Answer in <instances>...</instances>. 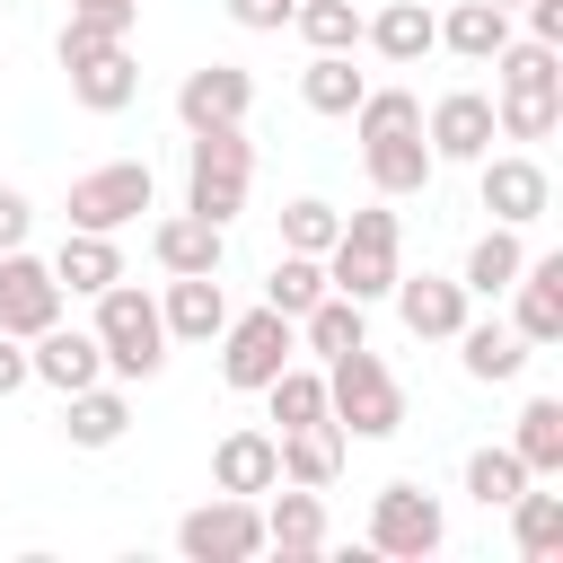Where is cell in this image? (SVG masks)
Instances as JSON below:
<instances>
[{
	"label": "cell",
	"instance_id": "obj_19",
	"mask_svg": "<svg viewBox=\"0 0 563 563\" xmlns=\"http://www.w3.org/2000/svg\"><path fill=\"white\" fill-rule=\"evenodd\" d=\"M150 255H158V273H220L229 264V229L202 220V211H167L150 229Z\"/></svg>",
	"mask_w": 563,
	"mask_h": 563
},
{
	"label": "cell",
	"instance_id": "obj_27",
	"mask_svg": "<svg viewBox=\"0 0 563 563\" xmlns=\"http://www.w3.org/2000/svg\"><path fill=\"white\" fill-rule=\"evenodd\" d=\"M449 343H457L466 378H484V387H501V378H519V369H528V343H519V325H501V317H484V325L466 317Z\"/></svg>",
	"mask_w": 563,
	"mask_h": 563
},
{
	"label": "cell",
	"instance_id": "obj_45",
	"mask_svg": "<svg viewBox=\"0 0 563 563\" xmlns=\"http://www.w3.org/2000/svg\"><path fill=\"white\" fill-rule=\"evenodd\" d=\"M0 9H9V0H0Z\"/></svg>",
	"mask_w": 563,
	"mask_h": 563
},
{
	"label": "cell",
	"instance_id": "obj_44",
	"mask_svg": "<svg viewBox=\"0 0 563 563\" xmlns=\"http://www.w3.org/2000/svg\"><path fill=\"white\" fill-rule=\"evenodd\" d=\"M493 9H519V0H493Z\"/></svg>",
	"mask_w": 563,
	"mask_h": 563
},
{
	"label": "cell",
	"instance_id": "obj_13",
	"mask_svg": "<svg viewBox=\"0 0 563 563\" xmlns=\"http://www.w3.org/2000/svg\"><path fill=\"white\" fill-rule=\"evenodd\" d=\"M246 106H255V79H246L238 62H202V70H185V79H176V123H185V132L246 123Z\"/></svg>",
	"mask_w": 563,
	"mask_h": 563
},
{
	"label": "cell",
	"instance_id": "obj_14",
	"mask_svg": "<svg viewBox=\"0 0 563 563\" xmlns=\"http://www.w3.org/2000/svg\"><path fill=\"white\" fill-rule=\"evenodd\" d=\"M422 141H431V158H457V167H475L501 132H493V97L484 88H449L431 114H422Z\"/></svg>",
	"mask_w": 563,
	"mask_h": 563
},
{
	"label": "cell",
	"instance_id": "obj_6",
	"mask_svg": "<svg viewBox=\"0 0 563 563\" xmlns=\"http://www.w3.org/2000/svg\"><path fill=\"white\" fill-rule=\"evenodd\" d=\"M246 185H255V141H246V123H211V132H194L185 141V211H202V220H238L246 211Z\"/></svg>",
	"mask_w": 563,
	"mask_h": 563
},
{
	"label": "cell",
	"instance_id": "obj_32",
	"mask_svg": "<svg viewBox=\"0 0 563 563\" xmlns=\"http://www.w3.org/2000/svg\"><path fill=\"white\" fill-rule=\"evenodd\" d=\"M325 290H334V282H325V255H290V246H282V255H273V282H264V308H282V317L299 325Z\"/></svg>",
	"mask_w": 563,
	"mask_h": 563
},
{
	"label": "cell",
	"instance_id": "obj_34",
	"mask_svg": "<svg viewBox=\"0 0 563 563\" xmlns=\"http://www.w3.org/2000/svg\"><path fill=\"white\" fill-rule=\"evenodd\" d=\"M299 334H308V352L317 361H334V352H352V343H369V317H361V299H343V290H325L308 317H299Z\"/></svg>",
	"mask_w": 563,
	"mask_h": 563
},
{
	"label": "cell",
	"instance_id": "obj_33",
	"mask_svg": "<svg viewBox=\"0 0 563 563\" xmlns=\"http://www.w3.org/2000/svg\"><path fill=\"white\" fill-rule=\"evenodd\" d=\"M361 70H352V53H308V70H299V97H308V114H352L361 106Z\"/></svg>",
	"mask_w": 563,
	"mask_h": 563
},
{
	"label": "cell",
	"instance_id": "obj_10",
	"mask_svg": "<svg viewBox=\"0 0 563 563\" xmlns=\"http://www.w3.org/2000/svg\"><path fill=\"white\" fill-rule=\"evenodd\" d=\"M176 554L185 563H255L264 554V510L246 493H211L202 510L176 519Z\"/></svg>",
	"mask_w": 563,
	"mask_h": 563
},
{
	"label": "cell",
	"instance_id": "obj_9",
	"mask_svg": "<svg viewBox=\"0 0 563 563\" xmlns=\"http://www.w3.org/2000/svg\"><path fill=\"white\" fill-rule=\"evenodd\" d=\"M440 545H449V519H440V501H431L413 475L378 484V501H369V554L422 563V554H440Z\"/></svg>",
	"mask_w": 563,
	"mask_h": 563
},
{
	"label": "cell",
	"instance_id": "obj_15",
	"mask_svg": "<svg viewBox=\"0 0 563 563\" xmlns=\"http://www.w3.org/2000/svg\"><path fill=\"white\" fill-rule=\"evenodd\" d=\"M510 325H519L528 352L563 343V255H528V264H519V282H510Z\"/></svg>",
	"mask_w": 563,
	"mask_h": 563
},
{
	"label": "cell",
	"instance_id": "obj_11",
	"mask_svg": "<svg viewBox=\"0 0 563 563\" xmlns=\"http://www.w3.org/2000/svg\"><path fill=\"white\" fill-rule=\"evenodd\" d=\"M475 167H484V211H493L501 229H537V220L554 211V176H545L528 150H501V158L484 150Z\"/></svg>",
	"mask_w": 563,
	"mask_h": 563
},
{
	"label": "cell",
	"instance_id": "obj_43",
	"mask_svg": "<svg viewBox=\"0 0 563 563\" xmlns=\"http://www.w3.org/2000/svg\"><path fill=\"white\" fill-rule=\"evenodd\" d=\"M26 378H35V369H26V343H18V334H0V396H18Z\"/></svg>",
	"mask_w": 563,
	"mask_h": 563
},
{
	"label": "cell",
	"instance_id": "obj_40",
	"mask_svg": "<svg viewBox=\"0 0 563 563\" xmlns=\"http://www.w3.org/2000/svg\"><path fill=\"white\" fill-rule=\"evenodd\" d=\"M229 18L246 35H273V26H290V0H229Z\"/></svg>",
	"mask_w": 563,
	"mask_h": 563
},
{
	"label": "cell",
	"instance_id": "obj_28",
	"mask_svg": "<svg viewBox=\"0 0 563 563\" xmlns=\"http://www.w3.org/2000/svg\"><path fill=\"white\" fill-rule=\"evenodd\" d=\"M501 510H510V545H519L528 563H545V554H563V493H545V484L528 475V484H519V493H510Z\"/></svg>",
	"mask_w": 563,
	"mask_h": 563
},
{
	"label": "cell",
	"instance_id": "obj_41",
	"mask_svg": "<svg viewBox=\"0 0 563 563\" xmlns=\"http://www.w3.org/2000/svg\"><path fill=\"white\" fill-rule=\"evenodd\" d=\"M70 18H97V26H114V35H132V18H141V0H70Z\"/></svg>",
	"mask_w": 563,
	"mask_h": 563
},
{
	"label": "cell",
	"instance_id": "obj_8",
	"mask_svg": "<svg viewBox=\"0 0 563 563\" xmlns=\"http://www.w3.org/2000/svg\"><path fill=\"white\" fill-rule=\"evenodd\" d=\"M158 202V176H150V158H106V167H88V176H70V229H132L141 211Z\"/></svg>",
	"mask_w": 563,
	"mask_h": 563
},
{
	"label": "cell",
	"instance_id": "obj_17",
	"mask_svg": "<svg viewBox=\"0 0 563 563\" xmlns=\"http://www.w3.org/2000/svg\"><path fill=\"white\" fill-rule=\"evenodd\" d=\"M26 369L53 387V396H70V387H97L106 378V352H97V334L88 325H44V334H26Z\"/></svg>",
	"mask_w": 563,
	"mask_h": 563
},
{
	"label": "cell",
	"instance_id": "obj_2",
	"mask_svg": "<svg viewBox=\"0 0 563 563\" xmlns=\"http://www.w3.org/2000/svg\"><path fill=\"white\" fill-rule=\"evenodd\" d=\"M325 413H334V431H352V440H396V431H405V387H396V369H387L369 343H352V352L325 361Z\"/></svg>",
	"mask_w": 563,
	"mask_h": 563
},
{
	"label": "cell",
	"instance_id": "obj_1",
	"mask_svg": "<svg viewBox=\"0 0 563 563\" xmlns=\"http://www.w3.org/2000/svg\"><path fill=\"white\" fill-rule=\"evenodd\" d=\"M563 123V44H501L493 53V132L501 141H545Z\"/></svg>",
	"mask_w": 563,
	"mask_h": 563
},
{
	"label": "cell",
	"instance_id": "obj_29",
	"mask_svg": "<svg viewBox=\"0 0 563 563\" xmlns=\"http://www.w3.org/2000/svg\"><path fill=\"white\" fill-rule=\"evenodd\" d=\"M510 449H519V466H528L537 484H554V475H563V396H528Z\"/></svg>",
	"mask_w": 563,
	"mask_h": 563
},
{
	"label": "cell",
	"instance_id": "obj_30",
	"mask_svg": "<svg viewBox=\"0 0 563 563\" xmlns=\"http://www.w3.org/2000/svg\"><path fill=\"white\" fill-rule=\"evenodd\" d=\"M519 264H528L519 229H501V220H493V229L466 246V273H457V282H466V299H501V290L519 282Z\"/></svg>",
	"mask_w": 563,
	"mask_h": 563
},
{
	"label": "cell",
	"instance_id": "obj_25",
	"mask_svg": "<svg viewBox=\"0 0 563 563\" xmlns=\"http://www.w3.org/2000/svg\"><path fill=\"white\" fill-rule=\"evenodd\" d=\"M282 484V457H273V431H229L211 449V493H273Z\"/></svg>",
	"mask_w": 563,
	"mask_h": 563
},
{
	"label": "cell",
	"instance_id": "obj_39",
	"mask_svg": "<svg viewBox=\"0 0 563 563\" xmlns=\"http://www.w3.org/2000/svg\"><path fill=\"white\" fill-rule=\"evenodd\" d=\"M26 229H35V202H26L18 185H0V255H9V246H26Z\"/></svg>",
	"mask_w": 563,
	"mask_h": 563
},
{
	"label": "cell",
	"instance_id": "obj_26",
	"mask_svg": "<svg viewBox=\"0 0 563 563\" xmlns=\"http://www.w3.org/2000/svg\"><path fill=\"white\" fill-rule=\"evenodd\" d=\"M273 457H282V484H308V493H325V484L343 475V431H334V422L273 431Z\"/></svg>",
	"mask_w": 563,
	"mask_h": 563
},
{
	"label": "cell",
	"instance_id": "obj_42",
	"mask_svg": "<svg viewBox=\"0 0 563 563\" xmlns=\"http://www.w3.org/2000/svg\"><path fill=\"white\" fill-rule=\"evenodd\" d=\"M519 18H528L537 44H563V0H519Z\"/></svg>",
	"mask_w": 563,
	"mask_h": 563
},
{
	"label": "cell",
	"instance_id": "obj_37",
	"mask_svg": "<svg viewBox=\"0 0 563 563\" xmlns=\"http://www.w3.org/2000/svg\"><path fill=\"white\" fill-rule=\"evenodd\" d=\"M519 484H528V466H519V449H510V440H501V449H475V457H466V493H475L484 510H501V501H510Z\"/></svg>",
	"mask_w": 563,
	"mask_h": 563
},
{
	"label": "cell",
	"instance_id": "obj_16",
	"mask_svg": "<svg viewBox=\"0 0 563 563\" xmlns=\"http://www.w3.org/2000/svg\"><path fill=\"white\" fill-rule=\"evenodd\" d=\"M387 299H396V317H405L413 343H449L466 325V282H449V273H396Z\"/></svg>",
	"mask_w": 563,
	"mask_h": 563
},
{
	"label": "cell",
	"instance_id": "obj_7",
	"mask_svg": "<svg viewBox=\"0 0 563 563\" xmlns=\"http://www.w3.org/2000/svg\"><path fill=\"white\" fill-rule=\"evenodd\" d=\"M211 343H220V378H229L238 396H264V378L290 369V352H299V325H290L282 308H246V317H229Z\"/></svg>",
	"mask_w": 563,
	"mask_h": 563
},
{
	"label": "cell",
	"instance_id": "obj_21",
	"mask_svg": "<svg viewBox=\"0 0 563 563\" xmlns=\"http://www.w3.org/2000/svg\"><path fill=\"white\" fill-rule=\"evenodd\" d=\"M264 545H282L290 563L325 554V493H308V484H273V501H264Z\"/></svg>",
	"mask_w": 563,
	"mask_h": 563
},
{
	"label": "cell",
	"instance_id": "obj_18",
	"mask_svg": "<svg viewBox=\"0 0 563 563\" xmlns=\"http://www.w3.org/2000/svg\"><path fill=\"white\" fill-rule=\"evenodd\" d=\"M158 325H167V343H211V334L229 325V290H220V273H167Z\"/></svg>",
	"mask_w": 563,
	"mask_h": 563
},
{
	"label": "cell",
	"instance_id": "obj_4",
	"mask_svg": "<svg viewBox=\"0 0 563 563\" xmlns=\"http://www.w3.org/2000/svg\"><path fill=\"white\" fill-rule=\"evenodd\" d=\"M396 273H405V229H396V211H387V202L352 211V220L334 229V246H325V282L369 308V299L396 290Z\"/></svg>",
	"mask_w": 563,
	"mask_h": 563
},
{
	"label": "cell",
	"instance_id": "obj_5",
	"mask_svg": "<svg viewBox=\"0 0 563 563\" xmlns=\"http://www.w3.org/2000/svg\"><path fill=\"white\" fill-rule=\"evenodd\" d=\"M97 352H106V378H158L167 369V325H158V299L141 282H106L97 290Z\"/></svg>",
	"mask_w": 563,
	"mask_h": 563
},
{
	"label": "cell",
	"instance_id": "obj_38",
	"mask_svg": "<svg viewBox=\"0 0 563 563\" xmlns=\"http://www.w3.org/2000/svg\"><path fill=\"white\" fill-rule=\"evenodd\" d=\"M334 229H343V211H334V202H317V194H299V202L282 211V246H290V255H325V246H334Z\"/></svg>",
	"mask_w": 563,
	"mask_h": 563
},
{
	"label": "cell",
	"instance_id": "obj_31",
	"mask_svg": "<svg viewBox=\"0 0 563 563\" xmlns=\"http://www.w3.org/2000/svg\"><path fill=\"white\" fill-rule=\"evenodd\" d=\"M440 44H449L457 62H493V53L510 44V9H493V0H457V9L440 18Z\"/></svg>",
	"mask_w": 563,
	"mask_h": 563
},
{
	"label": "cell",
	"instance_id": "obj_12",
	"mask_svg": "<svg viewBox=\"0 0 563 563\" xmlns=\"http://www.w3.org/2000/svg\"><path fill=\"white\" fill-rule=\"evenodd\" d=\"M62 317V282H53V264L44 255H26V246H9L0 255V334H44Z\"/></svg>",
	"mask_w": 563,
	"mask_h": 563
},
{
	"label": "cell",
	"instance_id": "obj_23",
	"mask_svg": "<svg viewBox=\"0 0 563 563\" xmlns=\"http://www.w3.org/2000/svg\"><path fill=\"white\" fill-rule=\"evenodd\" d=\"M123 431H132V396H123V387L97 378V387H70V396H62V440H70V449H114Z\"/></svg>",
	"mask_w": 563,
	"mask_h": 563
},
{
	"label": "cell",
	"instance_id": "obj_22",
	"mask_svg": "<svg viewBox=\"0 0 563 563\" xmlns=\"http://www.w3.org/2000/svg\"><path fill=\"white\" fill-rule=\"evenodd\" d=\"M53 282H62V299H97L106 282H123V246L106 229H70L53 246Z\"/></svg>",
	"mask_w": 563,
	"mask_h": 563
},
{
	"label": "cell",
	"instance_id": "obj_36",
	"mask_svg": "<svg viewBox=\"0 0 563 563\" xmlns=\"http://www.w3.org/2000/svg\"><path fill=\"white\" fill-rule=\"evenodd\" d=\"M290 26L308 35V53H352L361 44V9L352 0H290Z\"/></svg>",
	"mask_w": 563,
	"mask_h": 563
},
{
	"label": "cell",
	"instance_id": "obj_24",
	"mask_svg": "<svg viewBox=\"0 0 563 563\" xmlns=\"http://www.w3.org/2000/svg\"><path fill=\"white\" fill-rule=\"evenodd\" d=\"M361 44H378V62H396V70H413V62L440 44V18H431L422 0H387L378 18H361Z\"/></svg>",
	"mask_w": 563,
	"mask_h": 563
},
{
	"label": "cell",
	"instance_id": "obj_3",
	"mask_svg": "<svg viewBox=\"0 0 563 563\" xmlns=\"http://www.w3.org/2000/svg\"><path fill=\"white\" fill-rule=\"evenodd\" d=\"M53 53H62V70H70V97H79L88 114H123V106L141 97L132 35H114V26H97V18H70Z\"/></svg>",
	"mask_w": 563,
	"mask_h": 563
},
{
	"label": "cell",
	"instance_id": "obj_20",
	"mask_svg": "<svg viewBox=\"0 0 563 563\" xmlns=\"http://www.w3.org/2000/svg\"><path fill=\"white\" fill-rule=\"evenodd\" d=\"M361 167H369L378 202H405V194H422V185L440 176V158H431V141H422V132H387V141H361Z\"/></svg>",
	"mask_w": 563,
	"mask_h": 563
},
{
	"label": "cell",
	"instance_id": "obj_35",
	"mask_svg": "<svg viewBox=\"0 0 563 563\" xmlns=\"http://www.w3.org/2000/svg\"><path fill=\"white\" fill-rule=\"evenodd\" d=\"M264 405H273L282 431H299V422H334V413H325V369H299V361L264 378Z\"/></svg>",
	"mask_w": 563,
	"mask_h": 563
}]
</instances>
